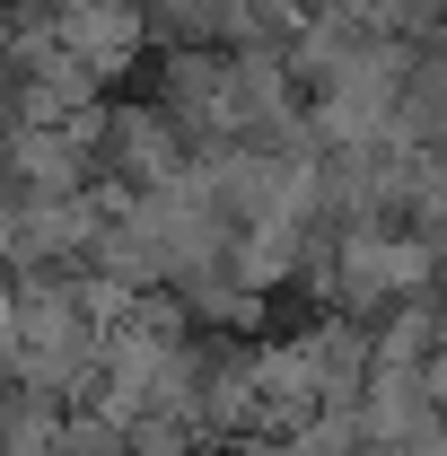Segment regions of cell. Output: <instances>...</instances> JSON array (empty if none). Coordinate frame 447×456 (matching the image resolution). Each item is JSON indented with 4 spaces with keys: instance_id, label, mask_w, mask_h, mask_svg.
<instances>
[{
    "instance_id": "cell-1",
    "label": "cell",
    "mask_w": 447,
    "mask_h": 456,
    "mask_svg": "<svg viewBox=\"0 0 447 456\" xmlns=\"http://www.w3.org/2000/svg\"><path fill=\"white\" fill-rule=\"evenodd\" d=\"M114 298L88 273H27L0 289V369L27 403H61L97 387Z\"/></svg>"
},
{
    "instance_id": "cell-2",
    "label": "cell",
    "mask_w": 447,
    "mask_h": 456,
    "mask_svg": "<svg viewBox=\"0 0 447 456\" xmlns=\"http://www.w3.org/2000/svg\"><path fill=\"white\" fill-rule=\"evenodd\" d=\"M316 289L351 307V316H394V307H421L430 289V255L403 237L394 220H334L316 237Z\"/></svg>"
},
{
    "instance_id": "cell-3",
    "label": "cell",
    "mask_w": 447,
    "mask_h": 456,
    "mask_svg": "<svg viewBox=\"0 0 447 456\" xmlns=\"http://www.w3.org/2000/svg\"><path fill=\"white\" fill-rule=\"evenodd\" d=\"M18 211H27V193H9V184H0V289L18 281Z\"/></svg>"
}]
</instances>
